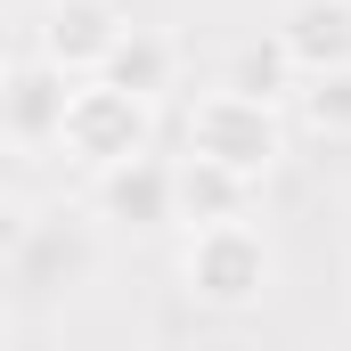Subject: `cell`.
<instances>
[{
  "mask_svg": "<svg viewBox=\"0 0 351 351\" xmlns=\"http://www.w3.org/2000/svg\"><path fill=\"white\" fill-rule=\"evenodd\" d=\"M294 123L319 131V139H351V66L302 74V82H294Z\"/></svg>",
  "mask_w": 351,
  "mask_h": 351,
  "instance_id": "cell-12",
  "label": "cell"
},
{
  "mask_svg": "<svg viewBox=\"0 0 351 351\" xmlns=\"http://www.w3.org/2000/svg\"><path fill=\"white\" fill-rule=\"evenodd\" d=\"M74 82H82V74H66V66H58L33 33L8 49V66H0V139H8L25 164L58 147L66 106H74Z\"/></svg>",
  "mask_w": 351,
  "mask_h": 351,
  "instance_id": "cell-5",
  "label": "cell"
},
{
  "mask_svg": "<svg viewBox=\"0 0 351 351\" xmlns=\"http://www.w3.org/2000/svg\"><path fill=\"white\" fill-rule=\"evenodd\" d=\"M172 180H180V229L237 221V213H254V188H262L254 172H237V164H221V156H196V147L172 156Z\"/></svg>",
  "mask_w": 351,
  "mask_h": 351,
  "instance_id": "cell-8",
  "label": "cell"
},
{
  "mask_svg": "<svg viewBox=\"0 0 351 351\" xmlns=\"http://www.w3.org/2000/svg\"><path fill=\"white\" fill-rule=\"evenodd\" d=\"M269 33L286 41V58H294L302 74L351 66V0H286Z\"/></svg>",
  "mask_w": 351,
  "mask_h": 351,
  "instance_id": "cell-9",
  "label": "cell"
},
{
  "mask_svg": "<svg viewBox=\"0 0 351 351\" xmlns=\"http://www.w3.org/2000/svg\"><path fill=\"white\" fill-rule=\"evenodd\" d=\"M25 33H33L66 74H106V58H114L123 33H131V8H123V0H41Z\"/></svg>",
  "mask_w": 351,
  "mask_h": 351,
  "instance_id": "cell-7",
  "label": "cell"
},
{
  "mask_svg": "<svg viewBox=\"0 0 351 351\" xmlns=\"http://www.w3.org/2000/svg\"><path fill=\"white\" fill-rule=\"evenodd\" d=\"M188 245H180V286H188V302H204V311H254L269 294V278H278V254H269V237L237 213V221H204V229H180Z\"/></svg>",
  "mask_w": 351,
  "mask_h": 351,
  "instance_id": "cell-3",
  "label": "cell"
},
{
  "mask_svg": "<svg viewBox=\"0 0 351 351\" xmlns=\"http://www.w3.org/2000/svg\"><path fill=\"white\" fill-rule=\"evenodd\" d=\"M286 114L294 106H278V98H254V90L221 82L204 90L196 106H188V123H180V147H196V156H221V164H237V172L262 180L278 156H286Z\"/></svg>",
  "mask_w": 351,
  "mask_h": 351,
  "instance_id": "cell-4",
  "label": "cell"
},
{
  "mask_svg": "<svg viewBox=\"0 0 351 351\" xmlns=\"http://www.w3.org/2000/svg\"><path fill=\"white\" fill-rule=\"evenodd\" d=\"M98 213H74V204H49V213H25L8 204V229H0V262H8V286L25 302H66L98 278Z\"/></svg>",
  "mask_w": 351,
  "mask_h": 351,
  "instance_id": "cell-1",
  "label": "cell"
},
{
  "mask_svg": "<svg viewBox=\"0 0 351 351\" xmlns=\"http://www.w3.org/2000/svg\"><path fill=\"white\" fill-rule=\"evenodd\" d=\"M221 82L254 90V98H278V106H294V82H302V66L286 58V41L262 33V41H245V49H229V74Z\"/></svg>",
  "mask_w": 351,
  "mask_h": 351,
  "instance_id": "cell-11",
  "label": "cell"
},
{
  "mask_svg": "<svg viewBox=\"0 0 351 351\" xmlns=\"http://www.w3.org/2000/svg\"><path fill=\"white\" fill-rule=\"evenodd\" d=\"M106 74H114L123 90H139V98H156V106H164V98L180 90V49L164 41V33L131 25V33H123V49L106 58Z\"/></svg>",
  "mask_w": 351,
  "mask_h": 351,
  "instance_id": "cell-10",
  "label": "cell"
},
{
  "mask_svg": "<svg viewBox=\"0 0 351 351\" xmlns=\"http://www.w3.org/2000/svg\"><path fill=\"white\" fill-rule=\"evenodd\" d=\"M90 213L106 221V229H131V237H164L180 229V180H172V156H131V164H114V172L90 180Z\"/></svg>",
  "mask_w": 351,
  "mask_h": 351,
  "instance_id": "cell-6",
  "label": "cell"
},
{
  "mask_svg": "<svg viewBox=\"0 0 351 351\" xmlns=\"http://www.w3.org/2000/svg\"><path fill=\"white\" fill-rule=\"evenodd\" d=\"M147 147H156V98L123 90L114 74H82L74 106H66V131H58V156L82 180H98L114 164H131V156H147Z\"/></svg>",
  "mask_w": 351,
  "mask_h": 351,
  "instance_id": "cell-2",
  "label": "cell"
}]
</instances>
